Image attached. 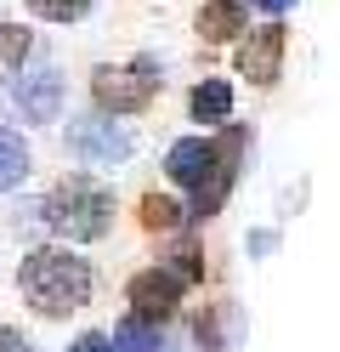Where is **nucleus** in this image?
Returning <instances> with one entry per match:
<instances>
[{"mask_svg":"<svg viewBox=\"0 0 340 352\" xmlns=\"http://www.w3.org/2000/svg\"><path fill=\"white\" fill-rule=\"evenodd\" d=\"M17 290L29 296V307L40 318H63L91 301V267L68 250H34L17 273Z\"/></svg>","mask_w":340,"mask_h":352,"instance_id":"f257e3e1","label":"nucleus"},{"mask_svg":"<svg viewBox=\"0 0 340 352\" xmlns=\"http://www.w3.org/2000/svg\"><path fill=\"white\" fill-rule=\"evenodd\" d=\"M45 222H52L63 239H102L113 222V193L102 182H85V176H68V182L52 188V199L40 205Z\"/></svg>","mask_w":340,"mask_h":352,"instance_id":"f03ea898","label":"nucleus"},{"mask_svg":"<svg viewBox=\"0 0 340 352\" xmlns=\"http://www.w3.org/2000/svg\"><path fill=\"white\" fill-rule=\"evenodd\" d=\"M6 108H17L29 125H45L63 114V74L52 69V63H40V69H23L6 80Z\"/></svg>","mask_w":340,"mask_h":352,"instance_id":"7ed1b4c3","label":"nucleus"},{"mask_svg":"<svg viewBox=\"0 0 340 352\" xmlns=\"http://www.w3.org/2000/svg\"><path fill=\"white\" fill-rule=\"evenodd\" d=\"M153 85H159L153 63H131V69H97L91 91H97V102L113 108V114H136V108H148Z\"/></svg>","mask_w":340,"mask_h":352,"instance_id":"20e7f679","label":"nucleus"},{"mask_svg":"<svg viewBox=\"0 0 340 352\" xmlns=\"http://www.w3.org/2000/svg\"><path fill=\"white\" fill-rule=\"evenodd\" d=\"M68 153L74 160H85V165H125L131 160V137L120 125H113L108 114H97V120H74L68 125Z\"/></svg>","mask_w":340,"mask_h":352,"instance_id":"39448f33","label":"nucleus"},{"mask_svg":"<svg viewBox=\"0 0 340 352\" xmlns=\"http://www.w3.org/2000/svg\"><path fill=\"white\" fill-rule=\"evenodd\" d=\"M131 301H136V313L165 318L170 307L181 301V273H170V267H148V273H136V278H131Z\"/></svg>","mask_w":340,"mask_h":352,"instance_id":"423d86ee","label":"nucleus"},{"mask_svg":"<svg viewBox=\"0 0 340 352\" xmlns=\"http://www.w3.org/2000/svg\"><path fill=\"white\" fill-rule=\"evenodd\" d=\"M278 57H284V29H278V23H267V29L238 52V69L256 80V85H267L272 74H278Z\"/></svg>","mask_w":340,"mask_h":352,"instance_id":"0eeeda50","label":"nucleus"},{"mask_svg":"<svg viewBox=\"0 0 340 352\" xmlns=\"http://www.w3.org/2000/svg\"><path fill=\"white\" fill-rule=\"evenodd\" d=\"M238 29H244V6H238V0H210V6L199 12V34L204 40H227Z\"/></svg>","mask_w":340,"mask_h":352,"instance_id":"6e6552de","label":"nucleus"},{"mask_svg":"<svg viewBox=\"0 0 340 352\" xmlns=\"http://www.w3.org/2000/svg\"><path fill=\"white\" fill-rule=\"evenodd\" d=\"M23 176H29V148H23L17 131L0 125V188H17Z\"/></svg>","mask_w":340,"mask_h":352,"instance_id":"1a4fd4ad","label":"nucleus"},{"mask_svg":"<svg viewBox=\"0 0 340 352\" xmlns=\"http://www.w3.org/2000/svg\"><path fill=\"white\" fill-rule=\"evenodd\" d=\"M153 346H159V329H153L148 313H136L113 329V352H153Z\"/></svg>","mask_w":340,"mask_h":352,"instance_id":"9d476101","label":"nucleus"},{"mask_svg":"<svg viewBox=\"0 0 340 352\" xmlns=\"http://www.w3.org/2000/svg\"><path fill=\"white\" fill-rule=\"evenodd\" d=\"M227 114H233V91H227V85L221 80H204L199 85V91H193V120H227Z\"/></svg>","mask_w":340,"mask_h":352,"instance_id":"9b49d317","label":"nucleus"},{"mask_svg":"<svg viewBox=\"0 0 340 352\" xmlns=\"http://www.w3.org/2000/svg\"><path fill=\"white\" fill-rule=\"evenodd\" d=\"M29 12L52 17V23H74V17H85V12H91V0H29Z\"/></svg>","mask_w":340,"mask_h":352,"instance_id":"f8f14e48","label":"nucleus"},{"mask_svg":"<svg viewBox=\"0 0 340 352\" xmlns=\"http://www.w3.org/2000/svg\"><path fill=\"white\" fill-rule=\"evenodd\" d=\"M142 222H148V228H176V222H181V205L148 193V199H142Z\"/></svg>","mask_w":340,"mask_h":352,"instance_id":"ddd939ff","label":"nucleus"},{"mask_svg":"<svg viewBox=\"0 0 340 352\" xmlns=\"http://www.w3.org/2000/svg\"><path fill=\"white\" fill-rule=\"evenodd\" d=\"M23 57H29V29L0 23V63H23Z\"/></svg>","mask_w":340,"mask_h":352,"instance_id":"4468645a","label":"nucleus"},{"mask_svg":"<svg viewBox=\"0 0 340 352\" xmlns=\"http://www.w3.org/2000/svg\"><path fill=\"white\" fill-rule=\"evenodd\" d=\"M68 352H113V336H97V329H91V336H80Z\"/></svg>","mask_w":340,"mask_h":352,"instance_id":"2eb2a0df","label":"nucleus"},{"mask_svg":"<svg viewBox=\"0 0 340 352\" xmlns=\"http://www.w3.org/2000/svg\"><path fill=\"white\" fill-rule=\"evenodd\" d=\"M0 352H34V346H29V341H23V336H17V329H0Z\"/></svg>","mask_w":340,"mask_h":352,"instance_id":"dca6fc26","label":"nucleus"},{"mask_svg":"<svg viewBox=\"0 0 340 352\" xmlns=\"http://www.w3.org/2000/svg\"><path fill=\"white\" fill-rule=\"evenodd\" d=\"M261 12H284V6H295V0H256Z\"/></svg>","mask_w":340,"mask_h":352,"instance_id":"f3484780","label":"nucleus"}]
</instances>
